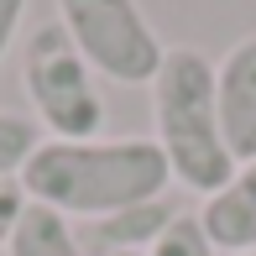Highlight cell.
<instances>
[{"instance_id":"cell-5","label":"cell","mask_w":256,"mask_h":256,"mask_svg":"<svg viewBox=\"0 0 256 256\" xmlns=\"http://www.w3.org/2000/svg\"><path fill=\"white\" fill-rule=\"evenodd\" d=\"M214 104H220V131L236 162L256 157V32L240 37L236 48L214 63Z\"/></svg>"},{"instance_id":"cell-9","label":"cell","mask_w":256,"mask_h":256,"mask_svg":"<svg viewBox=\"0 0 256 256\" xmlns=\"http://www.w3.org/2000/svg\"><path fill=\"white\" fill-rule=\"evenodd\" d=\"M48 142L42 126L32 115H16V110H0V183L6 178H21V168L32 162V152Z\"/></svg>"},{"instance_id":"cell-4","label":"cell","mask_w":256,"mask_h":256,"mask_svg":"<svg viewBox=\"0 0 256 256\" xmlns=\"http://www.w3.org/2000/svg\"><path fill=\"white\" fill-rule=\"evenodd\" d=\"M58 21L78 58L110 84H152L168 48L136 0H58Z\"/></svg>"},{"instance_id":"cell-7","label":"cell","mask_w":256,"mask_h":256,"mask_svg":"<svg viewBox=\"0 0 256 256\" xmlns=\"http://www.w3.org/2000/svg\"><path fill=\"white\" fill-rule=\"evenodd\" d=\"M172 220H178V209L168 199H146V204H131V209H120L110 220H94V236H100L104 256L110 251H152Z\"/></svg>"},{"instance_id":"cell-1","label":"cell","mask_w":256,"mask_h":256,"mask_svg":"<svg viewBox=\"0 0 256 256\" xmlns=\"http://www.w3.org/2000/svg\"><path fill=\"white\" fill-rule=\"evenodd\" d=\"M172 183L168 157L152 136H94V142H42L21 168L32 204H48L63 220H110L131 204L162 199Z\"/></svg>"},{"instance_id":"cell-10","label":"cell","mask_w":256,"mask_h":256,"mask_svg":"<svg viewBox=\"0 0 256 256\" xmlns=\"http://www.w3.org/2000/svg\"><path fill=\"white\" fill-rule=\"evenodd\" d=\"M146 256H220V251H214V240L204 236L199 214H178L168 230H162V240H157Z\"/></svg>"},{"instance_id":"cell-12","label":"cell","mask_w":256,"mask_h":256,"mask_svg":"<svg viewBox=\"0 0 256 256\" xmlns=\"http://www.w3.org/2000/svg\"><path fill=\"white\" fill-rule=\"evenodd\" d=\"M21 16H26V0H0V58H6V52H10V42H16Z\"/></svg>"},{"instance_id":"cell-6","label":"cell","mask_w":256,"mask_h":256,"mask_svg":"<svg viewBox=\"0 0 256 256\" xmlns=\"http://www.w3.org/2000/svg\"><path fill=\"white\" fill-rule=\"evenodd\" d=\"M199 225L214 240V251H225V256H251L256 251V157L240 162L236 178L204 199Z\"/></svg>"},{"instance_id":"cell-3","label":"cell","mask_w":256,"mask_h":256,"mask_svg":"<svg viewBox=\"0 0 256 256\" xmlns=\"http://www.w3.org/2000/svg\"><path fill=\"white\" fill-rule=\"evenodd\" d=\"M21 89H26L32 120L48 142H94L104 131V94L94 68L78 58L63 21L42 26L21 52Z\"/></svg>"},{"instance_id":"cell-2","label":"cell","mask_w":256,"mask_h":256,"mask_svg":"<svg viewBox=\"0 0 256 256\" xmlns=\"http://www.w3.org/2000/svg\"><path fill=\"white\" fill-rule=\"evenodd\" d=\"M152 142L168 157L172 183L194 194H220L236 178L240 162L230 157L225 131H220V104H214V63L194 48H168L152 84Z\"/></svg>"},{"instance_id":"cell-14","label":"cell","mask_w":256,"mask_h":256,"mask_svg":"<svg viewBox=\"0 0 256 256\" xmlns=\"http://www.w3.org/2000/svg\"><path fill=\"white\" fill-rule=\"evenodd\" d=\"M251 256H256V251H251Z\"/></svg>"},{"instance_id":"cell-11","label":"cell","mask_w":256,"mask_h":256,"mask_svg":"<svg viewBox=\"0 0 256 256\" xmlns=\"http://www.w3.org/2000/svg\"><path fill=\"white\" fill-rule=\"evenodd\" d=\"M26 204H32V199H26V188H21V178H6V183H0V251L10 246V236H16Z\"/></svg>"},{"instance_id":"cell-8","label":"cell","mask_w":256,"mask_h":256,"mask_svg":"<svg viewBox=\"0 0 256 256\" xmlns=\"http://www.w3.org/2000/svg\"><path fill=\"white\" fill-rule=\"evenodd\" d=\"M6 251L10 256H84L74 225L48 204H26V214H21V225H16Z\"/></svg>"},{"instance_id":"cell-13","label":"cell","mask_w":256,"mask_h":256,"mask_svg":"<svg viewBox=\"0 0 256 256\" xmlns=\"http://www.w3.org/2000/svg\"><path fill=\"white\" fill-rule=\"evenodd\" d=\"M110 256H146V251H110Z\"/></svg>"}]
</instances>
